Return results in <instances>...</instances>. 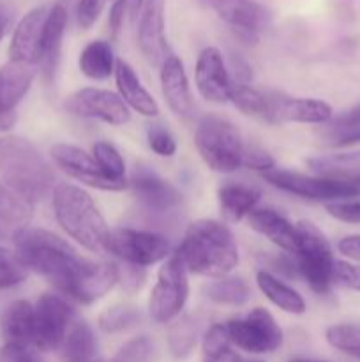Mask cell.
I'll use <instances>...</instances> for the list:
<instances>
[{"instance_id":"36","label":"cell","mask_w":360,"mask_h":362,"mask_svg":"<svg viewBox=\"0 0 360 362\" xmlns=\"http://www.w3.org/2000/svg\"><path fill=\"white\" fill-rule=\"evenodd\" d=\"M198 324L191 317H179L173 320L168 329V346L169 352L176 359H184L189 356L196 346Z\"/></svg>"},{"instance_id":"20","label":"cell","mask_w":360,"mask_h":362,"mask_svg":"<svg viewBox=\"0 0 360 362\" xmlns=\"http://www.w3.org/2000/svg\"><path fill=\"white\" fill-rule=\"evenodd\" d=\"M46 7H34L28 11L20 23L14 28L13 39L9 45V60L11 62L25 64L32 66L39 64L41 59V45H42V30H44L46 16H48Z\"/></svg>"},{"instance_id":"27","label":"cell","mask_w":360,"mask_h":362,"mask_svg":"<svg viewBox=\"0 0 360 362\" xmlns=\"http://www.w3.org/2000/svg\"><path fill=\"white\" fill-rule=\"evenodd\" d=\"M32 214V202L0 182V237L13 239L14 233L27 228Z\"/></svg>"},{"instance_id":"58","label":"cell","mask_w":360,"mask_h":362,"mask_svg":"<svg viewBox=\"0 0 360 362\" xmlns=\"http://www.w3.org/2000/svg\"><path fill=\"white\" fill-rule=\"evenodd\" d=\"M198 2H200V4H203V6H205V4H207L208 0H198Z\"/></svg>"},{"instance_id":"23","label":"cell","mask_w":360,"mask_h":362,"mask_svg":"<svg viewBox=\"0 0 360 362\" xmlns=\"http://www.w3.org/2000/svg\"><path fill=\"white\" fill-rule=\"evenodd\" d=\"M249 226L267 237L281 250L295 255L299 251V230L288 219L272 209H256L249 214Z\"/></svg>"},{"instance_id":"40","label":"cell","mask_w":360,"mask_h":362,"mask_svg":"<svg viewBox=\"0 0 360 362\" xmlns=\"http://www.w3.org/2000/svg\"><path fill=\"white\" fill-rule=\"evenodd\" d=\"M27 278V267L21 264L16 253L0 247V290L20 285Z\"/></svg>"},{"instance_id":"13","label":"cell","mask_w":360,"mask_h":362,"mask_svg":"<svg viewBox=\"0 0 360 362\" xmlns=\"http://www.w3.org/2000/svg\"><path fill=\"white\" fill-rule=\"evenodd\" d=\"M129 186L133 187L138 204L152 216L164 218V216L173 214L182 204L180 191L147 166L134 168Z\"/></svg>"},{"instance_id":"19","label":"cell","mask_w":360,"mask_h":362,"mask_svg":"<svg viewBox=\"0 0 360 362\" xmlns=\"http://www.w3.org/2000/svg\"><path fill=\"white\" fill-rule=\"evenodd\" d=\"M270 119L268 124H327L332 120L334 108L327 101L313 98H288V95H268Z\"/></svg>"},{"instance_id":"9","label":"cell","mask_w":360,"mask_h":362,"mask_svg":"<svg viewBox=\"0 0 360 362\" xmlns=\"http://www.w3.org/2000/svg\"><path fill=\"white\" fill-rule=\"evenodd\" d=\"M106 253L113 255L120 262L147 269L164 262L172 255V247L168 239L155 232L116 228L109 233Z\"/></svg>"},{"instance_id":"5","label":"cell","mask_w":360,"mask_h":362,"mask_svg":"<svg viewBox=\"0 0 360 362\" xmlns=\"http://www.w3.org/2000/svg\"><path fill=\"white\" fill-rule=\"evenodd\" d=\"M194 145L210 170L233 173L242 168L246 144L239 127L217 115H207L198 122Z\"/></svg>"},{"instance_id":"12","label":"cell","mask_w":360,"mask_h":362,"mask_svg":"<svg viewBox=\"0 0 360 362\" xmlns=\"http://www.w3.org/2000/svg\"><path fill=\"white\" fill-rule=\"evenodd\" d=\"M66 112L81 119H92L108 126H124L131 120L129 106L115 92L104 88L85 87L67 95L64 101Z\"/></svg>"},{"instance_id":"35","label":"cell","mask_w":360,"mask_h":362,"mask_svg":"<svg viewBox=\"0 0 360 362\" xmlns=\"http://www.w3.org/2000/svg\"><path fill=\"white\" fill-rule=\"evenodd\" d=\"M229 101H232L244 115L256 117V119L265 120V122H268V119H270V101H268V95L256 90V88L251 87V85L235 81V83L232 85Z\"/></svg>"},{"instance_id":"30","label":"cell","mask_w":360,"mask_h":362,"mask_svg":"<svg viewBox=\"0 0 360 362\" xmlns=\"http://www.w3.org/2000/svg\"><path fill=\"white\" fill-rule=\"evenodd\" d=\"M307 166L320 177L355 180V177L360 175V148L352 152L316 156L307 159Z\"/></svg>"},{"instance_id":"3","label":"cell","mask_w":360,"mask_h":362,"mask_svg":"<svg viewBox=\"0 0 360 362\" xmlns=\"http://www.w3.org/2000/svg\"><path fill=\"white\" fill-rule=\"evenodd\" d=\"M0 177L7 187L32 204L55 189L52 165L30 140L14 134L0 138Z\"/></svg>"},{"instance_id":"47","label":"cell","mask_w":360,"mask_h":362,"mask_svg":"<svg viewBox=\"0 0 360 362\" xmlns=\"http://www.w3.org/2000/svg\"><path fill=\"white\" fill-rule=\"evenodd\" d=\"M242 166H246V168H249V170H256V172L265 173V172H268V170L275 168V159L272 158L267 151H263V148L254 147V145L247 147L246 145Z\"/></svg>"},{"instance_id":"2","label":"cell","mask_w":360,"mask_h":362,"mask_svg":"<svg viewBox=\"0 0 360 362\" xmlns=\"http://www.w3.org/2000/svg\"><path fill=\"white\" fill-rule=\"evenodd\" d=\"M13 243L18 258L27 271L46 278L62 293H66L67 286L87 260L80 257L66 240L42 228L27 226L14 233Z\"/></svg>"},{"instance_id":"31","label":"cell","mask_w":360,"mask_h":362,"mask_svg":"<svg viewBox=\"0 0 360 362\" xmlns=\"http://www.w3.org/2000/svg\"><path fill=\"white\" fill-rule=\"evenodd\" d=\"M60 356L64 362H94L97 356V339L87 322H76L71 325Z\"/></svg>"},{"instance_id":"59","label":"cell","mask_w":360,"mask_h":362,"mask_svg":"<svg viewBox=\"0 0 360 362\" xmlns=\"http://www.w3.org/2000/svg\"><path fill=\"white\" fill-rule=\"evenodd\" d=\"M253 362H261V361H253Z\"/></svg>"},{"instance_id":"54","label":"cell","mask_w":360,"mask_h":362,"mask_svg":"<svg viewBox=\"0 0 360 362\" xmlns=\"http://www.w3.org/2000/svg\"><path fill=\"white\" fill-rule=\"evenodd\" d=\"M16 122V115L14 113H7V115H0V133L11 129Z\"/></svg>"},{"instance_id":"16","label":"cell","mask_w":360,"mask_h":362,"mask_svg":"<svg viewBox=\"0 0 360 362\" xmlns=\"http://www.w3.org/2000/svg\"><path fill=\"white\" fill-rule=\"evenodd\" d=\"M194 81L201 98L207 101L222 105L229 101L232 95V78L226 67L222 53L214 46L201 49L194 69Z\"/></svg>"},{"instance_id":"34","label":"cell","mask_w":360,"mask_h":362,"mask_svg":"<svg viewBox=\"0 0 360 362\" xmlns=\"http://www.w3.org/2000/svg\"><path fill=\"white\" fill-rule=\"evenodd\" d=\"M205 296L212 303L222 306H244L251 299V288L247 281L239 276H222L205 286Z\"/></svg>"},{"instance_id":"38","label":"cell","mask_w":360,"mask_h":362,"mask_svg":"<svg viewBox=\"0 0 360 362\" xmlns=\"http://www.w3.org/2000/svg\"><path fill=\"white\" fill-rule=\"evenodd\" d=\"M328 345L339 352L360 359V324H337L325 332Z\"/></svg>"},{"instance_id":"7","label":"cell","mask_w":360,"mask_h":362,"mask_svg":"<svg viewBox=\"0 0 360 362\" xmlns=\"http://www.w3.org/2000/svg\"><path fill=\"white\" fill-rule=\"evenodd\" d=\"M263 179L279 191L314 202H348L360 197V182L328 177H309L289 170L272 168L263 173Z\"/></svg>"},{"instance_id":"6","label":"cell","mask_w":360,"mask_h":362,"mask_svg":"<svg viewBox=\"0 0 360 362\" xmlns=\"http://www.w3.org/2000/svg\"><path fill=\"white\" fill-rule=\"evenodd\" d=\"M299 251L295 253V269L313 292L325 296L334 285V255L330 243L311 221L296 223Z\"/></svg>"},{"instance_id":"21","label":"cell","mask_w":360,"mask_h":362,"mask_svg":"<svg viewBox=\"0 0 360 362\" xmlns=\"http://www.w3.org/2000/svg\"><path fill=\"white\" fill-rule=\"evenodd\" d=\"M161 90L175 115L182 119H189L193 115L194 103L189 78L184 62L176 55H168V59L161 64Z\"/></svg>"},{"instance_id":"49","label":"cell","mask_w":360,"mask_h":362,"mask_svg":"<svg viewBox=\"0 0 360 362\" xmlns=\"http://www.w3.org/2000/svg\"><path fill=\"white\" fill-rule=\"evenodd\" d=\"M0 362H42L34 346L6 343L0 349Z\"/></svg>"},{"instance_id":"51","label":"cell","mask_w":360,"mask_h":362,"mask_svg":"<svg viewBox=\"0 0 360 362\" xmlns=\"http://www.w3.org/2000/svg\"><path fill=\"white\" fill-rule=\"evenodd\" d=\"M337 250L342 257L360 262V235H346L337 243Z\"/></svg>"},{"instance_id":"26","label":"cell","mask_w":360,"mask_h":362,"mask_svg":"<svg viewBox=\"0 0 360 362\" xmlns=\"http://www.w3.org/2000/svg\"><path fill=\"white\" fill-rule=\"evenodd\" d=\"M0 332L6 343L34 346V306L28 300H14L0 318Z\"/></svg>"},{"instance_id":"42","label":"cell","mask_w":360,"mask_h":362,"mask_svg":"<svg viewBox=\"0 0 360 362\" xmlns=\"http://www.w3.org/2000/svg\"><path fill=\"white\" fill-rule=\"evenodd\" d=\"M201 346H203V354L207 359H212L217 354L224 352L226 349H232V339H229L228 327L222 324L210 325L208 331L203 334Z\"/></svg>"},{"instance_id":"1","label":"cell","mask_w":360,"mask_h":362,"mask_svg":"<svg viewBox=\"0 0 360 362\" xmlns=\"http://www.w3.org/2000/svg\"><path fill=\"white\" fill-rule=\"evenodd\" d=\"M176 257L189 274L222 278L239 265V246L232 230L215 219H198L187 226Z\"/></svg>"},{"instance_id":"43","label":"cell","mask_w":360,"mask_h":362,"mask_svg":"<svg viewBox=\"0 0 360 362\" xmlns=\"http://www.w3.org/2000/svg\"><path fill=\"white\" fill-rule=\"evenodd\" d=\"M152 356V343L147 336H138L129 339L116 352L115 359L119 362H148Z\"/></svg>"},{"instance_id":"18","label":"cell","mask_w":360,"mask_h":362,"mask_svg":"<svg viewBox=\"0 0 360 362\" xmlns=\"http://www.w3.org/2000/svg\"><path fill=\"white\" fill-rule=\"evenodd\" d=\"M116 283H119V271L115 264L85 260L64 296L73 297L78 303L92 304L102 299Z\"/></svg>"},{"instance_id":"8","label":"cell","mask_w":360,"mask_h":362,"mask_svg":"<svg viewBox=\"0 0 360 362\" xmlns=\"http://www.w3.org/2000/svg\"><path fill=\"white\" fill-rule=\"evenodd\" d=\"M189 272L175 253L162 262L157 281L148 299V313L157 324H169L180 317L189 297Z\"/></svg>"},{"instance_id":"57","label":"cell","mask_w":360,"mask_h":362,"mask_svg":"<svg viewBox=\"0 0 360 362\" xmlns=\"http://www.w3.org/2000/svg\"><path fill=\"white\" fill-rule=\"evenodd\" d=\"M94 362H119L115 359V357H113V359H109V361H102V359H95Z\"/></svg>"},{"instance_id":"44","label":"cell","mask_w":360,"mask_h":362,"mask_svg":"<svg viewBox=\"0 0 360 362\" xmlns=\"http://www.w3.org/2000/svg\"><path fill=\"white\" fill-rule=\"evenodd\" d=\"M116 271H119V283L116 285L122 286L127 293L140 292L141 286L145 285V279H147L145 267L120 262V265H116Z\"/></svg>"},{"instance_id":"33","label":"cell","mask_w":360,"mask_h":362,"mask_svg":"<svg viewBox=\"0 0 360 362\" xmlns=\"http://www.w3.org/2000/svg\"><path fill=\"white\" fill-rule=\"evenodd\" d=\"M320 136L332 147H352L360 144V105L327 122V126L320 129Z\"/></svg>"},{"instance_id":"50","label":"cell","mask_w":360,"mask_h":362,"mask_svg":"<svg viewBox=\"0 0 360 362\" xmlns=\"http://www.w3.org/2000/svg\"><path fill=\"white\" fill-rule=\"evenodd\" d=\"M127 13H129V2H127V0H113L108 16V27L112 37H116V35L120 34Z\"/></svg>"},{"instance_id":"39","label":"cell","mask_w":360,"mask_h":362,"mask_svg":"<svg viewBox=\"0 0 360 362\" xmlns=\"http://www.w3.org/2000/svg\"><path fill=\"white\" fill-rule=\"evenodd\" d=\"M141 313L133 306L116 304L108 308L99 317V327L104 332H122L140 324Z\"/></svg>"},{"instance_id":"48","label":"cell","mask_w":360,"mask_h":362,"mask_svg":"<svg viewBox=\"0 0 360 362\" xmlns=\"http://www.w3.org/2000/svg\"><path fill=\"white\" fill-rule=\"evenodd\" d=\"M327 212L337 221L349 223V225H360V202H334L327 204Z\"/></svg>"},{"instance_id":"45","label":"cell","mask_w":360,"mask_h":362,"mask_svg":"<svg viewBox=\"0 0 360 362\" xmlns=\"http://www.w3.org/2000/svg\"><path fill=\"white\" fill-rule=\"evenodd\" d=\"M334 283L353 292H360V265L346 260H335Z\"/></svg>"},{"instance_id":"28","label":"cell","mask_w":360,"mask_h":362,"mask_svg":"<svg viewBox=\"0 0 360 362\" xmlns=\"http://www.w3.org/2000/svg\"><path fill=\"white\" fill-rule=\"evenodd\" d=\"M260 191L244 184H224L219 187L217 200L221 214L226 221L239 223L244 218H249L260 202Z\"/></svg>"},{"instance_id":"53","label":"cell","mask_w":360,"mask_h":362,"mask_svg":"<svg viewBox=\"0 0 360 362\" xmlns=\"http://www.w3.org/2000/svg\"><path fill=\"white\" fill-rule=\"evenodd\" d=\"M207 362H244V359L233 349H226L224 352L217 354L212 359H207Z\"/></svg>"},{"instance_id":"15","label":"cell","mask_w":360,"mask_h":362,"mask_svg":"<svg viewBox=\"0 0 360 362\" xmlns=\"http://www.w3.org/2000/svg\"><path fill=\"white\" fill-rule=\"evenodd\" d=\"M52 159L64 173L78 182L101 191H122L120 184L109 180L101 172L94 156L71 144H55L52 147Z\"/></svg>"},{"instance_id":"60","label":"cell","mask_w":360,"mask_h":362,"mask_svg":"<svg viewBox=\"0 0 360 362\" xmlns=\"http://www.w3.org/2000/svg\"><path fill=\"white\" fill-rule=\"evenodd\" d=\"M205 362H207V361H205Z\"/></svg>"},{"instance_id":"25","label":"cell","mask_w":360,"mask_h":362,"mask_svg":"<svg viewBox=\"0 0 360 362\" xmlns=\"http://www.w3.org/2000/svg\"><path fill=\"white\" fill-rule=\"evenodd\" d=\"M34 76V67L25 64L9 60L6 66L0 67V115L14 113L13 110L27 95Z\"/></svg>"},{"instance_id":"56","label":"cell","mask_w":360,"mask_h":362,"mask_svg":"<svg viewBox=\"0 0 360 362\" xmlns=\"http://www.w3.org/2000/svg\"><path fill=\"white\" fill-rule=\"evenodd\" d=\"M289 362H325V361H313V359H293Z\"/></svg>"},{"instance_id":"29","label":"cell","mask_w":360,"mask_h":362,"mask_svg":"<svg viewBox=\"0 0 360 362\" xmlns=\"http://www.w3.org/2000/svg\"><path fill=\"white\" fill-rule=\"evenodd\" d=\"M256 285L260 288V292L274 304L275 308H279L281 311L289 315H304L307 310V304L304 300V297L300 296L296 290H293L292 286L286 285L284 281L274 276L268 271H258L256 274Z\"/></svg>"},{"instance_id":"11","label":"cell","mask_w":360,"mask_h":362,"mask_svg":"<svg viewBox=\"0 0 360 362\" xmlns=\"http://www.w3.org/2000/svg\"><path fill=\"white\" fill-rule=\"evenodd\" d=\"M74 310L66 299L53 293H42L34 306V349L56 350L62 346L71 325Z\"/></svg>"},{"instance_id":"14","label":"cell","mask_w":360,"mask_h":362,"mask_svg":"<svg viewBox=\"0 0 360 362\" xmlns=\"http://www.w3.org/2000/svg\"><path fill=\"white\" fill-rule=\"evenodd\" d=\"M212 4L217 16L247 45H256L270 23V13L254 0H212Z\"/></svg>"},{"instance_id":"37","label":"cell","mask_w":360,"mask_h":362,"mask_svg":"<svg viewBox=\"0 0 360 362\" xmlns=\"http://www.w3.org/2000/svg\"><path fill=\"white\" fill-rule=\"evenodd\" d=\"M92 156H94L95 163L99 165L101 172L109 180L127 187L129 182L126 180V161H124L122 154H120L115 145L104 140L95 141L94 147H92Z\"/></svg>"},{"instance_id":"52","label":"cell","mask_w":360,"mask_h":362,"mask_svg":"<svg viewBox=\"0 0 360 362\" xmlns=\"http://www.w3.org/2000/svg\"><path fill=\"white\" fill-rule=\"evenodd\" d=\"M11 20H13V16H11V11L7 9L2 2H0V41H2L4 35L7 34V30H9Z\"/></svg>"},{"instance_id":"17","label":"cell","mask_w":360,"mask_h":362,"mask_svg":"<svg viewBox=\"0 0 360 362\" xmlns=\"http://www.w3.org/2000/svg\"><path fill=\"white\" fill-rule=\"evenodd\" d=\"M164 7L166 0H145L138 16V45L152 66H161L168 59Z\"/></svg>"},{"instance_id":"46","label":"cell","mask_w":360,"mask_h":362,"mask_svg":"<svg viewBox=\"0 0 360 362\" xmlns=\"http://www.w3.org/2000/svg\"><path fill=\"white\" fill-rule=\"evenodd\" d=\"M104 7V0H80L76 6V23L78 27L88 30L95 25L101 11Z\"/></svg>"},{"instance_id":"24","label":"cell","mask_w":360,"mask_h":362,"mask_svg":"<svg viewBox=\"0 0 360 362\" xmlns=\"http://www.w3.org/2000/svg\"><path fill=\"white\" fill-rule=\"evenodd\" d=\"M115 81L119 88V95L129 108L145 117H155L159 113V105L147 88L143 87L138 78L136 71L122 59H116L115 64Z\"/></svg>"},{"instance_id":"32","label":"cell","mask_w":360,"mask_h":362,"mask_svg":"<svg viewBox=\"0 0 360 362\" xmlns=\"http://www.w3.org/2000/svg\"><path fill=\"white\" fill-rule=\"evenodd\" d=\"M115 53L108 41H92L88 42L80 53L78 66L80 71L90 80H106L115 73Z\"/></svg>"},{"instance_id":"10","label":"cell","mask_w":360,"mask_h":362,"mask_svg":"<svg viewBox=\"0 0 360 362\" xmlns=\"http://www.w3.org/2000/svg\"><path fill=\"white\" fill-rule=\"evenodd\" d=\"M232 345L249 354H270L281 346L282 331L265 308H254L246 317L226 324Z\"/></svg>"},{"instance_id":"55","label":"cell","mask_w":360,"mask_h":362,"mask_svg":"<svg viewBox=\"0 0 360 362\" xmlns=\"http://www.w3.org/2000/svg\"><path fill=\"white\" fill-rule=\"evenodd\" d=\"M129 2V14L133 20H136L138 16H140V11L141 7H143V2L145 0H127Z\"/></svg>"},{"instance_id":"41","label":"cell","mask_w":360,"mask_h":362,"mask_svg":"<svg viewBox=\"0 0 360 362\" xmlns=\"http://www.w3.org/2000/svg\"><path fill=\"white\" fill-rule=\"evenodd\" d=\"M147 144L159 158H173L176 154V141L173 134L161 124L147 126Z\"/></svg>"},{"instance_id":"4","label":"cell","mask_w":360,"mask_h":362,"mask_svg":"<svg viewBox=\"0 0 360 362\" xmlns=\"http://www.w3.org/2000/svg\"><path fill=\"white\" fill-rule=\"evenodd\" d=\"M53 212L64 232L92 253H106L112 230L106 225L90 194L74 184H56Z\"/></svg>"},{"instance_id":"22","label":"cell","mask_w":360,"mask_h":362,"mask_svg":"<svg viewBox=\"0 0 360 362\" xmlns=\"http://www.w3.org/2000/svg\"><path fill=\"white\" fill-rule=\"evenodd\" d=\"M67 27V11L62 4H55L48 11L46 16L44 30H42L41 59L37 66L41 67V74L46 81L55 80L56 69L60 64V53H62L64 34Z\"/></svg>"}]
</instances>
